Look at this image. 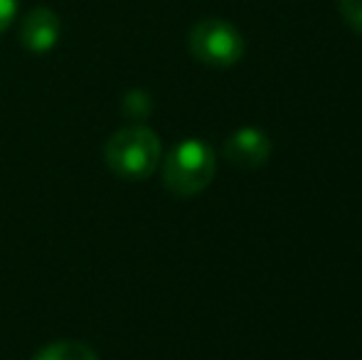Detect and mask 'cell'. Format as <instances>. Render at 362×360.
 Here are the masks:
<instances>
[{
  "mask_svg": "<svg viewBox=\"0 0 362 360\" xmlns=\"http://www.w3.org/2000/svg\"><path fill=\"white\" fill-rule=\"evenodd\" d=\"M104 161L111 173L124 180H144L160 163V139L144 124L119 129L104 146Z\"/></svg>",
  "mask_w": 362,
  "mask_h": 360,
  "instance_id": "cell-1",
  "label": "cell"
},
{
  "mask_svg": "<svg viewBox=\"0 0 362 360\" xmlns=\"http://www.w3.org/2000/svg\"><path fill=\"white\" fill-rule=\"evenodd\" d=\"M215 151L200 139H187L173 146L163 161V182L180 197L202 192L215 178Z\"/></svg>",
  "mask_w": 362,
  "mask_h": 360,
  "instance_id": "cell-2",
  "label": "cell"
},
{
  "mask_svg": "<svg viewBox=\"0 0 362 360\" xmlns=\"http://www.w3.org/2000/svg\"><path fill=\"white\" fill-rule=\"evenodd\" d=\"M190 52L207 67H232L244 54V37L234 25L205 18L190 30Z\"/></svg>",
  "mask_w": 362,
  "mask_h": 360,
  "instance_id": "cell-3",
  "label": "cell"
},
{
  "mask_svg": "<svg viewBox=\"0 0 362 360\" xmlns=\"http://www.w3.org/2000/svg\"><path fill=\"white\" fill-rule=\"evenodd\" d=\"M59 33H62V20L54 13L52 8H33L28 15L23 18V25H20V42H23L25 50L35 54L49 52V50L57 45Z\"/></svg>",
  "mask_w": 362,
  "mask_h": 360,
  "instance_id": "cell-4",
  "label": "cell"
},
{
  "mask_svg": "<svg viewBox=\"0 0 362 360\" xmlns=\"http://www.w3.org/2000/svg\"><path fill=\"white\" fill-rule=\"evenodd\" d=\"M224 156L237 168H259L272 156V141L264 131L244 126L224 141Z\"/></svg>",
  "mask_w": 362,
  "mask_h": 360,
  "instance_id": "cell-5",
  "label": "cell"
},
{
  "mask_svg": "<svg viewBox=\"0 0 362 360\" xmlns=\"http://www.w3.org/2000/svg\"><path fill=\"white\" fill-rule=\"evenodd\" d=\"M33 360H99L96 351L81 341H52Z\"/></svg>",
  "mask_w": 362,
  "mask_h": 360,
  "instance_id": "cell-6",
  "label": "cell"
},
{
  "mask_svg": "<svg viewBox=\"0 0 362 360\" xmlns=\"http://www.w3.org/2000/svg\"><path fill=\"white\" fill-rule=\"evenodd\" d=\"M121 109H124V114L129 116V119L144 121L153 111V101H151V96H148V91L131 89V91H126L124 101H121Z\"/></svg>",
  "mask_w": 362,
  "mask_h": 360,
  "instance_id": "cell-7",
  "label": "cell"
},
{
  "mask_svg": "<svg viewBox=\"0 0 362 360\" xmlns=\"http://www.w3.org/2000/svg\"><path fill=\"white\" fill-rule=\"evenodd\" d=\"M340 15L362 37V0H340Z\"/></svg>",
  "mask_w": 362,
  "mask_h": 360,
  "instance_id": "cell-8",
  "label": "cell"
},
{
  "mask_svg": "<svg viewBox=\"0 0 362 360\" xmlns=\"http://www.w3.org/2000/svg\"><path fill=\"white\" fill-rule=\"evenodd\" d=\"M15 15H18V0H0V33L13 25Z\"/></svg>",
  "mask_w": 362,
  "mask_h": 360,
  "instance_id": "cell-9",
  "label": "cell"
}]
</instances>
